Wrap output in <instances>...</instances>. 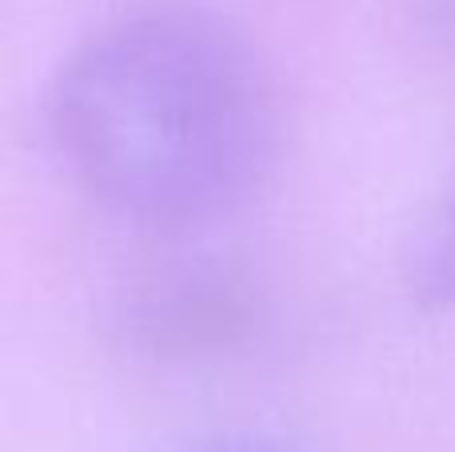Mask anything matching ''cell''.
Listing matches in <instances>:
<instances>
[{
  "mask_svg": "<svg viewBox=\"0 0 455 452\" xmlns=\"http://www.w3.org/2000/svg\"><path fill=\"white\" fill-rule=\"evenodd\" d=\"M68 173L108 213L180 229L235 208L275 152V85L232 20L192 4L100 24L48 93Z\"/></svg>",
  "mask_w": 455,
  "mask_h": 452,
  "instance_id": "1",
  "label": "cell"
},
{
  "mask_svg": "<svg viewBox=\"0 0 455 452\" xmlns=\"http://www.w3.org/2000/svg\"><path fill=\"white\" fill-rule=\"evenodd\" d=\"M408 293L419 309H455V181L448 184L443 200L419 224L416 240L403 261Z\"/></svg>",
  "mask_w": 455,
  "mask_h": 452,
  "instance_id": "2",
  "label": "cell"
}]
</instances>
